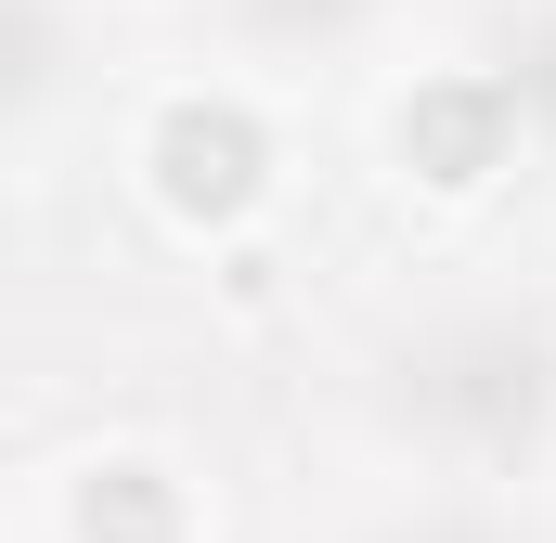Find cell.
<instances>
[{
	"label": "cell",
	"instance_id": "6da1fadb",
	"mask_svg": "<svg viewBox=\"0 0 556 543\" xmlns=\"http://www.w3.org/2000/svg\"><path fill=\"white\" fill-rule=\"evenodd\" d=\"M155 155H168V194H181V207H233V194L260 181V130H247L233 104H181Z\"/></svg>",
	"mask_w": 556,
	"mask_h": 543
},
{
	"label": "cell",
	"instance_id": "7a4b0ae2",
	"mask_svg": "<svg viewBox=\"0 0 556 543\" xmlns=\"http://www.w3.org/2000/svg\"><path fill=\"white\" fill-rule=\"evenodd\" d=\"M260 13H337V0H260Z\"/></svg>",
	"mask_w": 556,
	"mask_h": 543
}]
</instances>
